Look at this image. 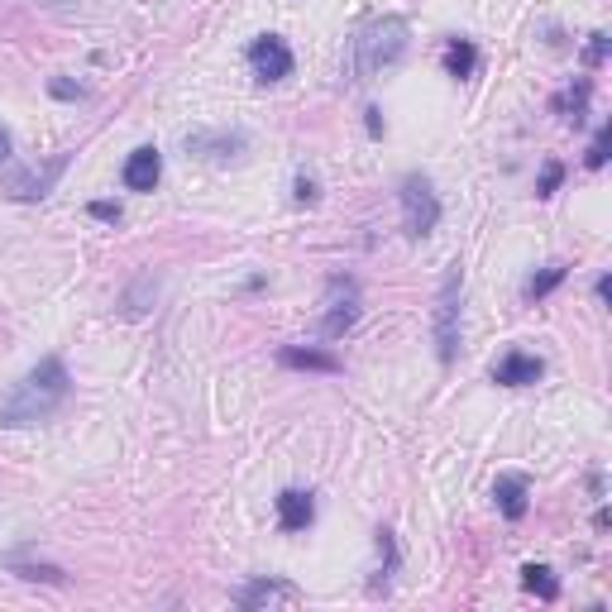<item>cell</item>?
<instances>
[{
    "mask_svg": "<svg viewBox=\"0 0 612 612\" xmlns=\"http://www.w3.org/2000/svg\"><path fill=\"white\" fill-rule=\"evenodd\" d=\"M364 316V287L354 273H330L326 278V297H321V321H316V335L321 340H345Z\"/></svg>",
    "mask_w": 612,
    "mask_h": 612,
    "instance_id": "obj_3",
    "label": "cell"
},
{
    "mask_svg": "<svg viewBox=\"0 0 612 612\" xmlns=\"http://www.w3.org/2000/svg\"><path fill=\"white\" fill-rule=\"evenodd\" d=\"M560 187H565V163H560V158H546V163H541V177H536V197L550 201Z\"/></svg>",
    "mask_w": 612,
    "mask_h": 612,
    "instance_id": "obj_22",
    "label": "cell"
},
{
    "mask_svg": "<svg viewBox=\"0 0 612 612\" xmlns=\"http://www.w3.org/2000/svg\"><path fill=\"white\" fill-rule=\"evenodd\" d=\"M120 182H125V192H153V187L163 182V153L153 149V144H139V149L125 158Z\"/></svg>",
    "mask_w": 612,
    "mask_h": 612,
    "instance_id": "obj_13",
    "label": "cell"
},
{
    "mask_svg": "<svg viewBox=\"0 0 612 612\" xmlns=\"http://www.w3.org/2000/svg\"><path fill=\"white\" fill-rule=\"evenodd\" d=\"M278 364H283V369H302V373H345L340 354L321 350V345H283V350H278Z\"/></svg>",
    "mask_w": 612,
    "mask_h": 612,
    "instance_id": "obj_16",
    "label": "cell"
},
{
    "mask_svg": "<svg viewBox=\"0 0 612 612\" xmlns=\"http://www.w3.org/2000/svg\"><path fill=\"white\" fill-rule=\"evenodd\" d=\"M273 512H278V531L283 536H302L306 526L316 522V493L311 488H283L273 498Z\"/></svg>",
    "mask_w": 612,
    "mask_h": 612,
    "instance_id": "obj_10",
    "label": "cell"
},
{
    "mask_svg": "<svg viewBox=\"0 0 612 612\" xmlns=\"http://www.w3.org/2000/svg\"><path fill=\"white\" fill-rule=\"evenodd\" d=\"M412 44V24L407 15H373L369 24H359L350 39V77L354 82H369L383 67H393L407 58Z\"/></svg>",
    "mask_w": 612,
    "mask_h": 612,
    "instance_id": "obj_2",
    "label": "cell"
},
{
    "mask_svg": "<svg viewBox=\"0 0 612 612\" xmlns=\"http://www.w3.org/2000/svg\"><path fill=\"white\" fill-rule=\"evenodd\" d=\"M10 569L20 574V579H34V584H67V569H58V565H34V560H10Z\"/></svg>",
    "mask_w": 612,
    "mask_h": 612,
    "instance_id": "obj_21",
    "label": "cell"
},
{
    "mask_svg": "<svg viewBox=\"0 0 612 612\" xmlns=\"http://www.w3.org/2000/svg\"><path fill=\"white\" fill-rule=\"evenodd\" d=\"M493 503H498V512H503L507 522H522L526 512H531V479L526 474H498Z\"/></svg>",
    "mask_w": 612,
    "mask_h": 612,
    "instance_id": "obj_15",
    "label": "cell"
},
{
    "mask_svg": "<svg viewBox=\"0 0 612 612\" xmlns=\"http://www.w3.org/2000/svg\"><path fill=\"white\" fill-rule=\"evenodd\" d=\"M397 206H402V235L407 240H426L440 225V216H445L436 182L426 173H407L397 182Z\"/></svg>",
    "mask_w": 612,
    "mask_h": 612,
    "instance_id": "obj_4",
    "label": "cell"
},
{
    "mask_svg": "<svg viewBox=\"0 0 612 612\" xmlns=\"http://www.w3.org/2000/svg\"><path fill=\"white\" fill-rule=\"evenodd\" d=\"M292 201H297V206H316V201H321V187H316V177L297 173V182H292Z\"/></svg>",
    "mask_w": 612,
    "mask_h": 612,
    "instance_id": "obj_26",
    "label": "cell"
},
{
    "mask_svg": "<svg viewBox=\"0 0 612 612\" xmlns=\"http://www.w3.org/2000/svg\"><path fill=\"white\" fill-rule=\"evenodd\" d=\"M373 541H378V569H373V579H369V598H388L393 593V574L402 569V550H397L393 526H378Z\"/></svg>",
    "mask_w": 612,
    "mask_h": 612,
    "instance_id": "obj_14",
    "label": "cell"
},
{
    "mask_svg": "<svg viewBox=\"0 0 612 612\" xmlns=\"http://www.w3.org/2000/svg\"><path fill=\"white\" fill-rule=\"evenodd\" d=\"M522 589L536 593L541 603H555V598H560V579H555V569L550 565H526L522 569Z\"/></svg>",
    "mask_w": 612,
    "mask_h": 612,
    "instance_id": "obj_20",
    "label": "cell"
},
{
    "mask_svg": "<svg viewBox=\"0 0 612 612\" xmlns=\"http://www.w3.org/2000/svg\"><path fill=\"white\" fill-rule=\"evenodd\" d=\"M612 53V39L598 29V34H589V44H584V67H603Z\"/></svg>",
    "mask_w": 612,
    "mask_h": 612,
    "instance_id": "obj_25",
    "label": "cell"
},
{
    "mask_svg": "<svg viewBox=\"0 0 612 612\" xmlns=\"http://www.w3.org/2000/svg\"><path fill=\"white\" fill-rule=\"evenodd\" d=\"M593 297L608 306V297H612V278H608V273H598V283H593Z\"/></svg>",
    "mask_w": 612,
    "mask_h": 612,
    "instance_id": "obj_29",
    "label": "cell"
},
{
    "mask_svg": "<svg viewBox=\"0 0 612 612\" xmlns=\"http://www.w3.org/2000/svg\"><path fill=\"white\" fill-rule=\"evenodd\" d=\"M34 5H48V10H63V5H77V0H34Z\"/></svg>",
    "mask_w": 612,
    "mask_h": 612,
    "instance_id": "obj_31",
    "label": "cell"
},
{
    "mask_svg": "<svg viewBox=\"0 0 612 612\" xmlns=\"http://www.w3.org/2000/svg\"><path fill=\"white\" fill-rule=\"evenodd\" d=\"M72 397V373H67L63 354H44L34 369L24 373L10 393L0 397V426L5 431H24V426H44L63 412Z\"/></svg>",
    "mask_w": 612,
    "mask_h": 612,
    "instance_id": "obj_1",
    "label": "cell"
},
{
    "mask_svg": "<svg viewBox=\"0 0 612 612\" xmlns=\"http://www.w3.org/2000/svg\"><path fill=\"white\" fill-rule=\"evenodd\" d=\"M182 149H187V158H201V163H230V158H244L249 134L244 130H187L182 134Z\"/></svg>",
    "mask_w": 612,
    "mask_h": 612,
    "instance_id": "obj_6",
    "label": "cell"
},
{
    "mask_svg": "<svg viewBox=\"0 0 612 612\" xmlns=\"http://www.w3.org/2000/svg\"><path fill=\"white\" fill-rule=\"evenodd\" d=\"M565 283H569V263H546V268H536V273L522 283V297L526 302H541V297H550V292H560Z\"/></svg>",
    "mask_w": 612,
    "mask_h": 612,
    "instance_id": "obj_19",
    "label": "cell"
},
{
    "mask_svg": "<svg viewBox=\"0 0 612 612\" xmlns=\"http://www.w3.org/2000/svg\"><path fill=\"white\" fill-rule=\"evenodd\" d=\"M158 292H163V273H158V268H144V273H134L130 283H125L115 311H120L125 321H144L153 306H158Z\"/></svg>",
    "mask_w": 612,
    "mask_h": 612,
    "instance_id": "obj_9",
    "label": "cell"
},
{
    "mask_svg": "<svg viewBox=\"0 0 612 612\" xmlns=\"http://www.w3.org/2000/svg\"><path fill=\"white\" fill-rule=\"evenodd\" d=\"M48 96L53 101H87L91 91L82 82H72V77H48Z\"/></svg>",
    "mask_w": 612,
    "mask_h": 612,
    "instance_id": "obj_24",
    "label": "cell"
},
{
    "mask_svg": "<svg viewBox=\"0 0 612 612\" xmlns=\"http://www.w3.org/2000/svg\"><path fill=\"white\" fill-rule=\"evenodd\" d=\"M87 211L96 220H106V225H120V216H125V211H120V201H91Z\"/></svg>",
    "mask_w": 612,
    "mask_h": 612,
    "instance_id": "obj_27",
    "label": "cell"
},
{
    "mask_svg": "<svg viewBox=\"0 0 612 612\" xmlns=\"http://www.w3.org/2000/svg\"><path fill=\"white\" fill-rule=\"evenodd\" d=\"M589 96H593V82L589 77H574V82L550 101V110H555V115H565L569 125L579 130V125H584V115H589Z\"/></svg>",
    "mask_w": 612,
    "mask_h": 612,
    "instance_id": "obj_18",
    "label": "cell"
},
{
    "mask_svg": "<svg viewBox=\"0 0 612 612\" xmlns=\"http://www.w3.org/2000/svg\"><path fill=\"white\" fill-rule=\"evenodd\" d=\"M459 302H464V273L445 268L440 278V292H436V316H431V335H436V359L440 364H455L459 354Z\"/></svg>",
    "mask_w": 612,
    "mask_h": 612,
    "instance_id": "obj_5",
    "label": "cell"
},
{
    "mask_svg": "<svg viewBox=\"0 0 612 612\" xmlns=\"http://www.w3.org/2000/svg\"><path fill=\"white\" fill-rule=\"evenodd\" d=\"M364 125H369V134H373V139H383V134H388V125H383V110H378V106H369V110H364Z\"/></svg>",
    "mask_w": 612,
    "mask_h": 612,
    "instance_id": "obj_28",
    "label": "cell"
},
{
    "mask_svg": "<svg viewBox=\"0 0 612 612\" xmlns=\"http://www.w3.org/2000/svg\"><path fill=\"white\" fill-rule=\"evenodd\" d=\"M235 603H240L244 612H259V608H278V603H302V589L292 584V579H283V574H259V579H249L240 593H235Z\"/></svg>",
    "mask_w": 612,
    "mask_h": 612,
    "instance_id": "obj_8",
    "label": "cell"
},
{
    "mask_svg": "<svg viewBox=\"0 0 612 612\" xmlns=\"http://www.w3.org/2000/svg\"><path fill=\"white\" fill-rule=\"evenodd\" d=\"M15 158V139H10V130L0 125V163H10Z\"/></svg>",
    "mask_w": 612,
    "mask_h": 612,
    "instance_id": "obj_30",
    "label": "cell"
},
{
    "mask_svg": "<svg viewBox=\"0 0 612 612\" xmlns=\"http://www.w3.org/2000/svg\"><path fill=\"white\" fill-rule=\"evenodd\" d=\"M292 67H297V58H292V48H287L283 34H259V39L249 44V72L259 77L263 87H268V82H287Z\"/></svg>",
    "mask_w": 612,
    "mask_h": 612,
    "instance_id": "obj_7",
    "label": "cell"
},
{
    "mask_svg": "<svg viewBox=\"0 0 612 612\" xmlns=\"http://www.w3.org/2000/svg\"><path fill=\"white\" fill-rule=\"evenodd\" d=\"M541 373H546V359L531 350H507L498 359V369H493V383L498 388H531V383H541Z\"/></svg>",
    "mask_w": 612,
    "mask_h": 612,
    "instance_id": "obj_12",
    "label": "cell"
},
{
    "mask_svg": "<svg viewBox=\"0 0 612 612\" xmlns=\"http://www.w3.org/2000/svg\"><path fill=\"white\" fill-rule=\"evenodd\" d=\"M440 67H445V77L469 82V77L479 72V44L464 39V34H450V39H445V53H440Z\"/></svg>",
    "mask_w": 612,
    "mask_h": 612,
    "instance_id": "obj_17",
    "label": "cell"
},
{
    "mask_svg": "<svg viewBox=\"0 0 612 612\" xmlns=\"http://www.w3.org/2000/svg\"><path fill=\"white\" fill-rule=\"evenodd\" d=\"M63 168H67V153H58L48 168H20V173H10L5 192L15 201H44L48 192H53V182L63 177Z\"/></svg>",
    "mask_w": 612,
    "mask_h": 612,
    "instance_id": "obj_11",
    "label": "cell"
},
{
    "mask_svg": "<svg viewBox=\"0 0 612 612\" xmlns=\"http://www.w3.org/2000/svg\"><path fill=\"white\" fill-rule=\"evenodd\" d=\"M608 149H612V125L603 120V125H598V134H593L589 153H584V168H589V173H598V168L608 163Z\"/></svg>",
    "mask_w": 612,
    "mask_h": 612,
    "instance_id": "obj_23",
    "label": "cell"
}]
</instances>
